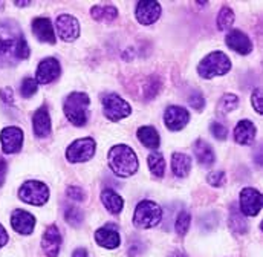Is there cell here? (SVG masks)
<instances>
[{
    "label": "cell",
    "mask_w": 263,
    "mask_h": 257,
    "mask_svg": "<svg viewBox=\"0 0 263 257\" xmlns=\"http://www.w3.org/2000/svg\"><path fill=\"white\" fill-rule=\"evenodd\" d=\"M230 227L237 234H245L248 231V222L245 221L242 211L236 207H231L230 211Z\"/></svg>",
    "instance_id": "4316f807"
},
{
    "label": "cell",
    "mask_w": 263,
    "mask_h": 257,
    "mask_svg": "<svg viewBox=\"0 0 263 257\" xmlns=\"http://www.w3.org/2000/svg\"><path fill=\"white\" fill-rule=\"evenodd\" d=\"M60 75V63L57 59H45L43 62H40L37 67V83L40 84H48L51 81H54L57 77Z\"/></svg>",
    "instance_id": "5bb4252c"
},
{
    "label": "cell",
    "mask_w": 263,
    "mask_h": 257,
    "mask_svg": "<svg viewBox=\"0 0 263 257\" xmlns=\"http://www.w3.org/2000/svg\"><path fill=\"white\" fill-rule=\"evenodd\" d=\"M67 196L72 199V200H77V202H81V200H84L86 199V193L84 190L81 189V187H77V186H72V187H69L67 190Z\"/></svg>",
    "instance_id": "8d00e7d4"
},
{
    "label": "cell",
    "mask_w": 263,
    "mask_h": 257,
    "mask_svg": "<svg viewBox=\"0 0 263 257\" xmlns=\"http://www.w3.org/2000/svg\"><path fill=\"white\" fill-rule=\"evenodd\" d=\"M190 222H192V217L187 211H181L176 217V222H175V230L179 236H185L189 233V228H190Z\"/></svg>",
    "instance_id": "1f68e13d"
},
{
    "label": "cell",
    "mask_w": 263,
    "mask_h": 257,
    "mask_svg": "<svg viewBox=\"0 0 263 257\" xmlns=\"http://www.w3.org/2000/svg\"><path fill=\"white\" fill-rule=\"evenodd\" d=\"M256 132L257 130H256V126L253 124V121L242 120L237 123V126L234 128V139L242 145H248L254 141Z\"/></svg>",
    "instance_id": "44dd1931"
},
{
    "label": "cell",
    "mask_w": 263,
    "mask_h": 257,
    "mask_svg": "<svg viewBox=\"0 0 263 257\" xmlns=\"http://www.w3.org/2000/svg\"><path fill=\"white\" fill-rule=\"evenodd\" d=\"M189 104L196 109V111H202L203 106H205V100H203V95L200 92H193L190 97H189Z\"/></svg>",
    "instance_id": "e575fe53"
},
{
    "label": "cell",
    "mask_w": 263,
    "mask_h": 257,
    "mask_svg": "<svg viewBox=\"0 0 263 257\" xmlns=\"http://www.w3.org/2000/svg\"><path fill=\"white\" fill-rule=\"evenodd\" d=\"M65 219L66 222L72 227H80L84 221V213L78 208V207H73V205H69L66 207L65 210Z\"/></svg>",
    "instance_id": "f546056e"
},
{
    "label": "cell",
    "mask_w": 263,
    "mask_h": 257,
    "mask_svg": "<svg viewBox=\"0 0 263 257\" xmlns=\"http://www.w3.org/2000/svg\"><path fill=\"white\" fill-rule=\"evenodd\" d=\"M210 130H211V133H213V136L216 138V139H219V141H222V139H227V127L223 126V124H220V123H213L211 126H210Z\"/></svg>",
    "instance_id": "d590c367"
},
{
    "label": "cell",
    "mask_w": 263,
    "mask_h": 257,
    "mask_svg": "<svg viewBox=\"0 0 263 257\" xmlns=\"http://www.w3.org/2000/svg\"><path fill=\"white\" fill-rule=\"evenodd\" d=\"M101 200H103V205L106 207V210L112 214H118L121 213L123 207H124V200L123 197L118 194L117 192L107 189L101 193Z\"/></svg>",
    "instance_id": "7402d4cb"
},
{
    "label": "cell",
    "mask_w": 263,
    "mask_h": 257,
    "mask_svg": "<svg viewBox=\"0 0 263 257\" xmlns=\"http://www.w3.org/2000/svg\"><path fill=\"white\" fill-rule=\"evenodd\" d=\"M18 197L31 205H45L49 199V189L46 187V184L40 182V181H28L25 182L20 190H18Z\"/></svg>",
    "instance_id": "8992f818"
},
{
    "label": "cell",
    "mask_w": 263,
    "mask_h": 257,
    "mask_svg": "<svg viewBox=\"0 0 263 257\" xmlns=\"http://www.w3.org/2000/svg\"><path fill=\"white\" fill-rule=\"evenodd\" d=\"M251 101H253V107L257 114H262L263 106H262V89L257 87L254 92H253V97H251Z\"/></svg>",
    "instance_id": "74e56055"
},
{
    "label": "cell",
    "mask_w": 263,
    "mask_h": 257,
    "mask_svg": "<svg viewBox=\"0 0 263 257\" xmlns=\"http://www.w3.org/2000/svg\"><path fill=\"white\" fill-rule=\"evenodd\" d=\"M109 167L115 175L121 178H129L138 172L139 162L129 145L120 144L112 147L109 152Z\"/></svg>",
    "instance_id": "7a4b0ae2"
},
{
    "label": "cell",
    "mask_w": 263,
    "mask_h": 257,
    "mask_svg": "<svg viewBox=\"0 0 263 257\" xmlns=\"http://www.w3.org/2000/svg\"><path fill=\"white\" fill-rule=\"evenodd\" d=\"M206 179H208V184H211L213 187H220L225 182V173L222 170H216V172H211L206 176Z\"/></svg>",
    "instance_id": "836d02e7"
},
{
    "label": "cell",
    "mask_w": 263,
    "mask_h": 257,
    "mask_svg": "<svg viewBox=\"0 0 263 257\" xmlns=\"http://www.w3.org/2000/svg\"><path fill=\"white\" fill-rule=\"evenodd\" d=\"M72 257H89V254H87V251H86L84 248H77V250L73 251Z\"/></svg>",
    "instance_id": "b9f144b4"
},
{
    "label": "cell",
    "mask_w": 263,
    "mask_h": 257,
    "mask_svg": "<svg viewBox=\"0 0 263 257\" xmlns=\"http://www.w3.org/2000/svg\"><path fill=\"white\" fill-rule=\"evenodd\" d=\"M32 124H34V132L39 138H46L51 135V117L48 112L46 106H42L32 118Z\"/></svg>",
    "instance_id": "ffe728a7"
},
{
    "label": "cell",
    "mask_w": 263,
    "mask_h": 257,
    "mask_svg": "<svg viewBox=\"0 0 263 257\" xmlns=\"http://www.w3.org/2000/svg\"><path fill=\"white\" fill-rule=\"evenodd\" d=\"M28 5H31L29 2H15V6H28Z\"/></svg>",
    "instance_id": "ee69618b"
},
{
    "label": "cell",
    "mask_w": 263,
    "mask_h": 257,
    "mask_svg": "<svg viewBox=\"0 0 263 257\" xmlns=\"http://www.w3.org/2000/svg\"><path fill=\"white\" fill-rule=\"evenodd\" d=\"M95 241H97L101 247H104V248H107V250L118 248V247H120V242H121L117 228H114L112 225H106V227L97 230V233H95Z\"/></svg>",
    "instance_id": "d6986e66"
},
{
    "label": "cell",
    "mask_w": 263,
    "mask_h": 257,
    "mask_svg": "<svg viewBox=\"0 0 263 257\" xmlns=\"http://www.w3.org/2000/svg\"><path fill=\"white\" fill-rule=\"evenodd\" d=\"M5 175H6V162L0 158V186L5 181Z\"/></svg>",
    "instance_id": "ab89813d"
},
{
    "label": "cell",
    "mask_w": 263,
    "mask_h": 257,
    "mask_svg": "<svg viewBox=\"0 0 263 257\" xmlns=\"http://www.w3.org/2000/svg\"><path fill=\"white\" fill-rule=\"evenodd\" d=\"M233 23H234V12H233V9L228 8V6H223L220 9L219 15H217V28H219V31L230 29L233 26Z\"/></svg>",
    "instance_id": "f1b7e54d"
},
{
    "label": "cell",
    "mask_w": 263,
    "mask_h": 257,
    "mask_svg": "<svg viewBox=\"0 0 263 257\" xmlns=\"http://www.w3.org/2000/svg\"><path fill=\"white\" fill-rule=\"evenodd\" d=\"M95 141L92 138H81L73 141L66 150V159L69 162H86L95 155Z\"/></svg>",
    "instance_id": "52a82bcc"
},
{
    "label": "cell",
    "mask_w": 263,
    "mask_h": 257,
    "mask_svg": "<svg viewBox=\"0 0 263 257\" xmlns=\"http://www.w3.org/2000/svg\"><path fill=\"white\" fill-rule=\"evenodd\" d=\"M170 257H187L184 253H181V251H175V253H172Z\"/></svg>",
    "instance_id": "7bdbcfd3"
},
{
    "label": "cell",
    "mask_w": 263,
    "mask_h": 257,
    "mask_svg": "<svg viewBox=\"0 0 263 257\" xmlns=\"http://www.w3.org/2000/svg\"><path fill=\"white\" fill-rule=\"evenodd\" d=\"M0 142H2V149L5 153L11 155V153H17L22 149L23 144V132L22 128L14 127H5L0 133Z\"/></svg>",
    "instance_id": "30bf717a"
},
{
    "label": "cell",
    "mask_w": 263,
    "mask_h": 257,
    "mask_svg": "<svg viewBox=\"0 0 263 257\" xmlns=\"http://www.w3.org/2000/svg\"><path fill=\"white\" fill-rule=\"evenodd\" d=\"M37 89H39V83L35 80H32V78H25L23 80V83H22V95L25 98L32 97L37 92Z\"/></svg>",
    "instance_id": "d6a6232c"
},
{
    "label": "cell",
    "mask_w": 263,
    "mask_h": 257,
    "mask_svg": "<svg viewBox=\"0 0 263 257\" xmlns=\"http://www.w3.org/2000/svg\"><path fill=\"white\" fill-rule=\"evenodd\" d=\"M172 170L175 176L185 178L192 170V159L184 153H173L172 156Z\"/></svg>",
    "instance_id": "cb8c5ba5"
},
{
    "label": "cell",
    "mask_w": 263,
    "mask_h": 257,
    "mask_svg": "<svg viewBox=\"0 0 263 257\" xmlns=\"http://www.w3.org/2000/svg\"><path fill=\"white\" fill-rule=\"evenodd\" d=\"M90 14L98 22H112L118 17V11L110 5H97L90 9Z\"/></svg>",
    "instance_id": "484cf974"
},
{
    "label": "cell",
    "mask_w": 263,
    "mask_h": 257,
    "mask_svg": "<svg viewBox=\"0 0 263 257\" xmlns=\"http://www.w3.org/2000/svg\"><path fill=\"white\" fill-rule=\"evenodd\" d=\"M6 242H8V234H6L5 228L0 225V248H2L3 245H6Z\"/></svg>",
    "instance_id": "60d3db41"
},
{
    "label": "cell",
    "mask_w": 263,
    "mask_h": 257,
    "mask_svg": "<svg viewBox=\"0 0 263 257\" xmlns=\"http://www.w3.org/2000/svg\"><path fill=\"white\" fill-rule=\"evenodd\" d=\"M225 43H227V46L230 49H233V51H236V52H239L242 56H247V54H250L253 51V43H251L250 37L245 32L239 31V29L231 31L227 35Z\"/></svg>",
    "instance_id": "9a60e30c"
},
{
    "label": "cell",
    "mask_w": 263,
    "mask_h": 257,
    "mask_svg": "<svg viewBox=\"0 0 263 257\" xmlns=\"http://www.w3.org/2000/svg\"><path fill=\"white\" fill-rule=\"evenodd\" d=\"M32 32L34 35L45 43H55V34H54V26L52 22L46 17H39L32 22Z\"/></svg>",
    "instance_id": "ac0fdd59"
},
{
    "label": "cell",
    "mask_w": 263,
    "mask_h": 257,
    "mask_svg": "<svg viewBox=\"0 0 263 257\" xmlns=\"http://www.w3.org/2000/svg\"><path fill=\"white\" fill-rule=\"evenodd\" d=\"M29 57V46L18 25L12 20L0 22V66H12Z\"/></svg>",
    "instance_id": "6da1fadb"
},
{
    "label": "cell",
    "mask_w": 263,
    "mask_h": 257,
    "mask_svg": "<svg viewBox=\"0 0 263 257\" xmlns=\"http://www.w3.org/2000/svg\"><path fill=\"white\" fill-rule=\"evenodd\" d=\"M90 98L83 92H72L65 100L66 118L78 127H83L87 123V107Z\"/></svg>",
    "instance_id": "3957f363"
},
{
    "label": "cell",
    "mask_w": 263,
    "mask_h": 257,
    "mask_svg": "<svg viewBox=\"0 0 263 257\" xmlns=\"http://www.w3.org/2000/svg\"><path fill=\"white\" fill-rule=\"evenodd\" d=\"M231 69V62L228 59V56H225L220 51H214L211 54H208L200 63H199V75L203 78H213V77H219V75H225L228 74Z\"/></svg>",
    "instance_id": "277c9868"
},
{
    "label": "cell",
    "mask_w": 263,
    "mask_h": 257,
    "mask_svg": "<svg viewBox=\"0 0 263 257\" xmlns=\"http://www.w3.org/2000/svg\"><path fill=\"white\" fill-rule=\"evenodd\" d=\"M162 221V208L152 200H142L135 210L133 224L138 228H153Z\"/></svg>",
    "instance_id": "5b68a950"
},
{
    "label": "cell",
    "mask_w": 263,
    "mask_h": 257,
    "mask_svg": "<svg viewBox=\"0 0 263 257\" xmlns=\"http://www.w3.org/2000/svg\"><path fill=\"white\" fill-rule=\"evenodd\" d=\"M148 167L156 178H162L165 173V159L161 153L155 152L148 156Z\"/></svg>",
    "instance_id": "83f0119b"
},
{
    "label": "cell",
    "mask_w": 263,
    "mask_h": 257,
    "mask_svg": "<svg viewBox=\"0 0 263 257\" xmlns=\"http://www.w3.org/2000/svg\"><path fill=\"white\" fill-rule=\"evenodd\" d=\"M103 111L104 115L110 120V121H120L123 118H126L127 115H130V104L123 100L120 95L117 94H109L103 98Z\"/></svg>",
    "instance_id": "ba28073f"
},
{
    "label": "cell",
    "mask_w": 263,
    "mask_h": 257,
    "mask_svg": "<svg viewBox=\"0 0 263 257\" xmlns=\"http://www.w3.org/2000/svg\"><path fill=\"white\" fill-rule=\"evenodd\" d=\"M239 104V98L234 94H225L220 101H219V112L220 114H228L231 111H234Z\"/></svg>",
    "instance_id": "4dcf8cb0"
},
{
    "label": "cell",
    "mask_w": 263,
    "mask_h": 257,
    "mask_svg": "<svg viewBox=\"0 0 263 257\" xmlns=\"http://www.w3.org/2000/svg\"><path fill=\"white\" fill-rule=\"evenodd\" d=\"M193 150H195V155H196V159L199 161V164L208 167L214 162L216 156H214V152L211 149V145L208 142H205L203 139H197L193 145Z\"/></svg>",
    "instance_id": "603a6c76"
},
{
    "label": "cell",
    "mask_w": 263,
    "mask_h": 257,
    "mask_svg": "<svg viewBox=\"0 0 263 257\" xmlns=\"http://www.w3.org/2000/svg\"><path fill=\"white\" fill-rule=\"evenodd\" d=\"M11 225L20 234H31L35 227V217L25 210H14L11 214Z\"/></svg>",
    "instance_id": "2e32d148"
},
{
    "label": "cell",
    "mask_w": 263,
    "mask_h": 257,
    "mask_svg": "<svg viewBox=\"0 0 263 257\" xmlns=\"http://www.w3.org/2000/svg\"><path fill=\"white\" fill-rule=\"evenodd\" d=\"M57 32L63 42H73L80 35V23L75 17L69 14H62L57 19Z\"/></svg>",
    "instance_id": "8fae6325"
},
{
    "label": "cell",
    "mask_w": 263,
    "mask_h": 257,
    "mask_svg": "<svg viewBox=\"0 0 263 257\" xmlns=\"http://www.w3.org/2000/svg\"><path fill=\"white\" fill-rule=\"evenodd\" d=\"M262 210V194L259 190L247 187L240 192V211L247 216H257Z\"/></svg>",
    "instance_id": "9c48e42d"
},
{
    "label": "cell",
    "mask_w": 263,
    "mask_h": 257,
    "mask_svg": "<svg viewBox=\"0 0 263 257\" xmlns=\"http://www.w3.org/2000/svg\"><path fill=\"white\" fill-rule=\"evenodd\" d=\"M0 95H2V98H3V101L12 103V90H11V89H8V87L0 89Z\"/></svg>",
    "instance_id": "f35d334b"
},
{
    "label": "cell",
    "mask_w": 263,
    "mask_h": 257,
    "mask_svg": "<svg viewBox=\"0 0 263 257\" xmlns=\"http://www.w3.org/2000/svg\"><path fill=\"white\" fill-rule=\"evenodd\" d=\"M60 245H62V236L59 228L55 225L48 227V230L42 237V248L45 254L48 257H57L60 251Z\"/></svg>",
    "instance_id": "e0dca14e"
},
{
    "label": "cell",
    "mask_w": 263,
    "mask_h": 257,
    "mask_svg": "<svg viewBox=\"0 0 263 257\" xmlns=\"http://www.w3.org/2000/svg\"><path fill=\"white\" fill-rule=\"evenodd\" d=\"M138 138L147 149H158L159 147V135H158L156 128L152 127V126L139 127Z\"/></svg>",
    "instance_id": "d4e9b609"
},
{
    "label": "cell",
    "mask_w": 263,
    "mask_h": 257,
    "mask_svg": "<svg viewBox=\"0 0 263 257\" xmlns=\"http://www.w3.org/2000/svg\"><path fill=\"white\" fill-rule=\"evenodd\" d=\"M161 15V5L153 0L139 2L136 5V19L141 25H152Z\"/></svg>",
    "instance_id": "4fadbf2b"
},
{
    "label": "cell",
    "mask_w": 263,
    "mask_h": 257,
    "mask_svg": "<svg viewBox=\"0 0 263 257\" xmlns=\"http://www.w3.org/2000/svg\"><path fill=\"white\" fill-rule=\"evenodd\" d=\"M164 121H165L167 127L176 132V130H181L189 124L190 114L187 109H184L181 106H170L164 114Z\"/></svg>",
    "instance_id": "7c38bea8"
}]
</instances>
